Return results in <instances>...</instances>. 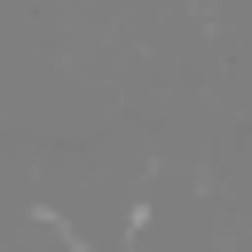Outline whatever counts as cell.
Masks as SVG:
<instances>
[]
</instances>
